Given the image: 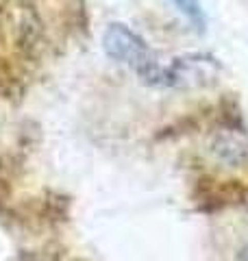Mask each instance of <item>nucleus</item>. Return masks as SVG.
I'll list each match as a JSON object with an SVG mask.
<instances>
[{
    "instance_id": "f257e3e1",
    "label": "nucleus",
    "mask_w": 248,
    "mask_h": 261,
    "mask_svg": "<svg viewBox=\"0 0 248 261\" xmlns=\"http://www.w3.org/2000/svg\"><path fill=\"white\" fill-rule=\"evenodd\" d=\"M103 46H105V53L113 61L131 65L139 74V79H144L151 85H159L163 68L155 61L151 48L146 46L144 39L135 35L129 27H124V24H111L105 31Z\"/></svg>"
},
{
    "instance_id": "f03ea898",
    "label": "nucleus",
    "mask_w": 248,
    "mask_h": 261,
    "mask_svg": "<svg viewBox=\"0 0 248 261\" xmlns=\"http://www.w3.org/2000/svg\"><path fill=\"white\" fill-rule=\"evenodd\" d=\"M220 63L209 55H185L163 68L159 85L163 87H203L216 83Z\"/></svg>"
},
{
    "instance_id": "7ed1b4c3",
    "label": "nucleus",
    "mask_w": 248,
    "mask_h": 261,
    "mask_svg": "<svg viewBox=\"0 0 248 261\" xmlns=\"http://www.w3.org/2000/svg\"><path fill=\"white\" fill-rule=\"evenodd\" d=\"M211 150L218 161H225L229 166H242L248 161V144L233 133L218 135L211 144Z\"/></svg>"
},
{
    "instance_id": "20e7f679",
    "label": "nucleus",
    "mask_w": 248,
    "mask_h": 261,
    "mask_svg": "<svg viewBox=\"0 0 248 261\" xmlns=\"http://www.w3.org/2000/svg\"><path fill=\"white\" fill-rule=\"evenodd\" d=\"M172 3L179 7V11L183 13L196 29H205V13H203V7L198 0H172Z\"/></svg>"
},
{
    "instance_id": "39448f33",
    "label": "nucleus",
    "mask_w": 248,
    "mask_h": 261,
    "mask_svg": "<svg viewBox=\"0 0 248 261\" xmlns=\"http://www.w3.org/2000/svg\"><path fill=\"white\" fill-rule=\"evenodd\" d=\"M242 261H248V246L242 250Z\"/></svg>"
}]
</instances>
